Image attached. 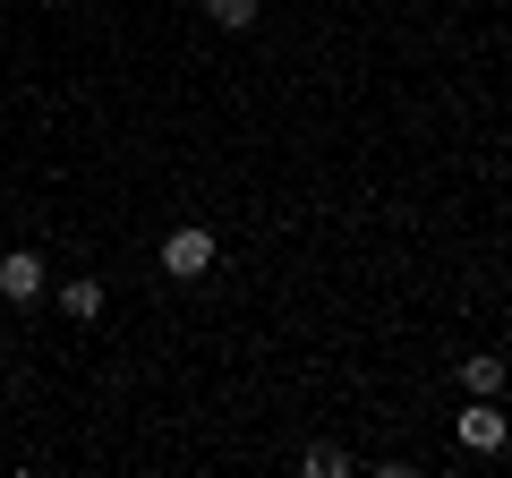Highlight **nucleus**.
<instances>
[{
	"instance_id": "nucleus-1",
	"label": "nucleus",
	"mask_w": 512,
	"mask_h": 478,
	"mask_svg": "<svg viewBox=\"0 0 512 478\" xmlns=\"http://www.w3.org/2000/svg\"><path fill=\"white\" fill-rule=\"evenodd\" d=\"M163 274H171V282L214 274V231H205V222H180V231L163 239Z\"/></svg>"
},
{
	"instance_id": "nucleus-2",
	"label": "nucleus",
	"mask_w": 512,
	"mask_h": 478,
	"mask_svg": "<svg viewBox=\"0 0 512 478\" xmlns=\"http://www.w3.org/2000/svg\"><path fill=\"white\" fill-rule=\"evenodd\" d=\"M504 436H512V419L495 410V393H478V402L461 410V444H470V453H504Z\"/></svg>"
},
{
	"instance_id": "nucleus-3",
	"label": "nucleus",
	"mask_w": 512,
	"mask_h": 478,
	"mask_svg": "<svg viewBox=\"0 0 512 478\" xmlns=\"http://www.w3.org/2000/svg\"><path fill=\"white\" fill-rule=\"evenodd\" d=\"M0 299H18V308L43 299V257L35 248H9V257H0Z\"/></svg>"
},
{
	"instance_id": "nucleus-4",
	"label": "nucleus",
	"mask_w": 512,
	"mask_h": 478,
	"mask_svg": "<svg viewBox=\"0 0 512 478\" xmlns=\"http://www.w3.org/2000/svg\"><path fill=\"white\" fill-rule=\"evenodd\" d=\"M461 385L470 393H504V359H495V350H470V359H461Z\"/></svg>"
},
{
	"instance_id": "nucleus-5",
	"label": "nucleus",
	"mask_w": 512,
	"mask_h": 478,
	"mask_svg": "<svg viewBox=\"0 0 512 478\" xmlns=\"http://www.w3.org/2000/svg\"><path fill=\"white\" fill-rule=\"evenodd\" d=\"M197 9L222 26V35H239V26H256V9H265V0H197Z\"/></svg>"
},
{
	"instance_id": "nucleus-6",
	"label": "nucleus",
	"mask_w": 512,
	"mask_h": 478,
	"mask_svg": "<svg viewBox=\"0 0 512 478\" xmlns=\"http://www.w3.org/2000/svg\"><path fill=\"white\" fill-rule=\"evenodd\" d=\"M60 308L86 325V316H103V282H60Z\"/></svg>"
},
{
	"instance_id": "nucleus-7",
	"label": "nucleus",
	"mask_w": 512,
	"mask_h": 478,
	"mask_svg": "<svg viewBox=\"0 0 512 478\" xmlns=\"http://www.w3.org/2000/svg\"><path fill=\"white\" fill-rule=\"evenodd\" d=\"M299 470H308V478H342V470H350V453H333V444H316V453L299 461Z\"/></svg>"
}]
</instances>
